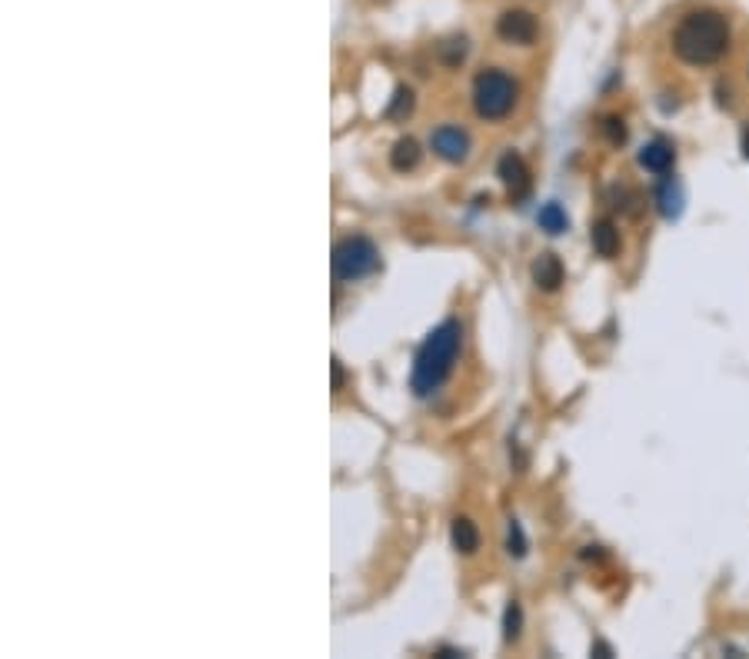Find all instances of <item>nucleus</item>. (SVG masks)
Returning a JSON list of instances; mask_svg holds the SVG:
<instances>
[{
  "instance_id": "obj_1",
  "label": "nucleus",
  "mask_w": 749,
  "mask_h": 659,
  "mask_svg": "<svg viewBox=\"0 0 749 659\" xmlns=\"http://www.w3.org/2000/svg\"><path fill=\"white\" fill-rule=\"evenodd\" d=\"M729 21L719 11H693L673 30V50L690 67H710L729 50Z\"/></svg>"
},
{
  "instance_id": "obj_2",
  "label": "nucleus",
  "mask_w": 749,
  "mask_h": 659,
  "mask_svg": "<svg viewBox=\"0 0 749 659\" xmlns=\"http://www.w3.org/2000/svg\"><path fill=\"white\" fill-rule=\"evenodd\" d=\"M460 347H463V327H460L457 320H443L423 340V347L417 350V360H413V377H410V387L417 397H434L436 389L443 387L446 377L453 373Z\"/></svg>"
},
{
  "instance_id": "obj_3",
  "label": "nucleus",
  "mask_w": 749,
  "mask_h": 659,
  "mask_svg": "<svg viewBox=\"0 0 749 659\" xmlns=\"http://www.w3.org/2000/svg\"><path fill=\"white\" fill-rule=\"evenodd\" d=\"M520 87L506 71H483L473 81V107L483 120H504L516 107Z\"/></svg>"
},
{
  "instance_id": "obj_4",
  "label": "nucleus",
  "mask_w": 749,
  "mask_h": 659,
  "mask_svg": "<svg viewBox=\"0 0 749 659\" xmlns=\"http://www.w3.org/2000/svg\"><path fill=\"white\" fill-rule=\"evenodd\" d=\"M380 267V250L366 236H347L333 247V277L337 280H363Z\"/></svg>"
},
{
  "instance_id": "obj_5",
  "label": "nucleus",
  "mask_w": 749,
  "mask_h": 659,
  "mask_svg": "<svg viewBox=\"0 0 749 659\" xmlns=\"http://www.w3.org/2000/svg\"><path fill=\"white\" fill-rule=\"evenodd\" d=\"M430 143H434L436 157L446 160V164H463V160H467V153H469V133L463 127H453V124L436 127L434 137H430Z\"/></svg>"
},
{
  "instance_id": "obj_6",
  "label": "nucleus",
  "mask_w": 749,
  "mask_h": 659,
  "mask_svg": "<svg viewBox=\"0 0 749 659\" xmlns=\"http://www.w3.org/2000/svg\"><path fill=\"white\" fill-rule=\"evenodd\" d=\"M537 30L539 24L529 11H504L496 21V34L504 37L506 44H533Z\"/></svg>"
},
{
  "instance_id": "obj_7",
  "label": "nucleus",
  "mask_w": 749,
  "mask_h": 659,
  "mask_svg": "<svg viewBox=\"0 0 749 659\" xmlns=\"http://www.w3.org/2000/svg\"><path fill=\"white\" fill-rule=\"evenodd\" d=\"M496 174H500V180H504V187L510 190V197H523L529 190V170L527 164H523V157L520 153H504L500 157V167H496Z\"/></svg>"
},
{
  "instance_id": "obj_8",
  "label": "nucleus",
  "mask_w": 749,
  "mask_h": 659,
  "mask_svg": "<svg viewBox=\"0 0 749 659\" xmlns=\"http://www.w3.org/2000/svg\"><path fill=\"white\" fill-rule=\"evenodd\" d=\"M673 164H676V150H673V143L669 141H650L640 150V167L643 170H650V174H669L673 170Z\"/></svg>"
},
{
  "instance_id": "obj_9",
  "label": "nucleus",
  "mask_w": 749,
  "mask_h": 659,
  "mask_svg": "<svg viewBox=\"0 0 749 659\" xmlns=\"http://www.w3.org/2000/svg\"><path fill=\"white\" fill-rule=\"evenodd\" d=\"M533 283H537L539 290H547V294H553V290L560 287L563 263L556 253H539V257L533 260Z\"/></svg>"
},
{
  "instance_id": "obj_10",
  "label": "nucleus",
  "mask_w": 749,
  "mask_h": 659,
  "mask_svg": "<svg viewBox=\"0 0 749 659\" xmlns=\"http://www.w3.org/2000/svg\"><path fill=\"white\" fill-rule=\"evenodd\" d=\"M683 203H686L683 184L673 180V177H667L663 184H659V190H656V207H659V213H663L667 220H676L679 213H683Z\"/></svg>"
},
{
  "instance_id": "obj_11",
  "label": "nucleus",
  "mask_w": 749,
  "mask_h": 659,
  "mask_svg": "<svg viewBox=\"0 0 749 659\" xmlns=\"http://www.w3.org/2000/svg\"><path fill=\"white\" fill-rule=\"evenodd\" d=\"M590 240H593V250H597L599 257H616V253H620V230H616L613 220H599V224H593Z\"/></svg>"
},
{
  "instance_id": "obj_12",
  "label": "nucleus",
  "mask_w": 749,
  "mask_h": 659,
  "mask_svg": "<svg viewBox=\"0 0 749 659\" xmlns=\"http://www.w3.org/2000/svg\"><path fill=\"white\" fill-rule=\"evenodd\" d=\"M450 540H453V546H457L460 553H477L480 550V530H477V523L467 517H457L453 519V526H450Z\"/></svg>"
},
{
  "instance_id": "obj_13",
  "label": "nucleus",
  "mask_w": 749,
  "mask_h": 659,
  "mask_svg": "<svg viewBox=\"0 0 749 659\" xmlns=\"http://www.w3.org/2000/svg\"><path fill=\"white\" fill-rule=\"evenodd\" d=\"M417 164H420V143L413 141V137H403V141L393 143V150H390V167H393V170L407 174V170H413Z\"/></svg>"
},
{
  "instance_id": "obj_14",
  "label": "nucleus",
  "mask_w": 749,
  "mask_h": 659,
  "mask_svg": "<svg viewBox=\"0 0 749 659\" xmlns=\"http://www.w3.org/2000/svg\"><path fill=\"white\" fill-rule=\"evenodd\" d=\"M539 230H547V234H563V230H570V217H566V210H563L560 203H547L543 210H539L537 217Z\"/></svg>"
},
{
  "instance_id": "obj_15",
  "label": "nucleus",
  "mask_w": 749,
  "mask_h": 659,
  "mask_svg": "<svg viewBox=\"0 0 749 659\" xmlns=\"http://www.w3.org/2000/svg\"><path fill=\"white\" fill-rule=\"evenodd\" d=\"M467 37H450V40H443L440 44V60H443L446 67H460L463 60H467Z\"/></svg>"
},
{
  "instance_id": "obj_16",
  "label": "nucleus",
  "mask_w": 749,
  "mask_h": 659,
  "mask_svg": "<svg viewBox=\"0 0 749 659\" xmlns=\"http://www.w3.org/2000/svg\"><path fill=\"white\" fill-rule=\"evenodd\" d=\"M410 110H413V90L410 87H397V94H393V100H390V107H387V117L403 120V117H410Z\"/></svg>"
},
{
  "instance_id": "obj_17",
  "label": "nucleus",
  "mask_w": 749,
  "mask_h": 659,
  "mask_svg": "<svg viewBox=\"0 0 749 659\" xmlns=\"http://www.w3.org/2000/svg\"><path fill=\"white\" fill-rule=\"evenodd\" d=\"M520 629H523V610H520V603L510 600V606H506L504 612V636L513 643L516 636H520Z\"/></svg>"
},
{
  "instance_id": "obj_18",
  "label": "nucleus",
  "mask_w": 749,
  "mask_h": 659,
  "mask_svg": "<svg viewBox=\"0 0 749 659\" xmlns=\"http://www.w3.org/2000/svg\"><path fill=\"white\" fill-rule=\"evenodd\" d=\"M506 550H510V556H527V536H523V526L516 523V519H510V526H506Z\"/></svg>"
},
{
  "instance_id": "obj_19",
  "label": "nucleus",
  "mask_w": 749,
  "mask_h": 659,
  "mask_svg": "<svg viewBox=\"0 0 749 659\" xmlns=\"http://www.w3.org/2000/svg\"><path fill=\"white\" fill-rule=\"evenodd\" d=\"M603 133H607L609 143H623V141H626V127H623L620 117H607V120H603Z\"/></svg>"
},
{
  "instance_id": "obj_20",
  "label": "nucleus",
  "mask_w": 749,
  "mask_h": 659,
  "mask_svg": "<svg viewBox=\"0 0 749 659\" xmlns=\"http://www.w3.org/2000/svg\"><path fill=\"white\" fill-rule=\"evenodd\" d=\"M333 389H343V364L333 360Z\"/></svg>"
},
{
  "instance_id": "obj_21",
  "label": "nucleus",
  "mask_w": 749,
  "mask_h": 659,
  "mask_svg": "<svg viewBox=\"0 0 749 659\" xmlns=\"http://www.w3.org/2000/svg\"><path fill=\"white\" fill-rule=\"evenodd\" d=\"M593 653H599V656L607 659V656H613V649L607 646V643H597V646H593Z\"/></svg>"
},
{
  "instance_id": "obj_22",
  "label": "nucleus",
  "mask_w": 749,
  "mask_h": 659,
  "mask_svg": "<svg viewBox=\"0 0 749 659\" xmlns=\"http://www.w3.org/2000/svg\"><path fill=\"white\" fill-rule=\"evenodd\" d=\"M743 157H746V160H749V127L743 130Z\"/></svg>"
}]
</instances>
